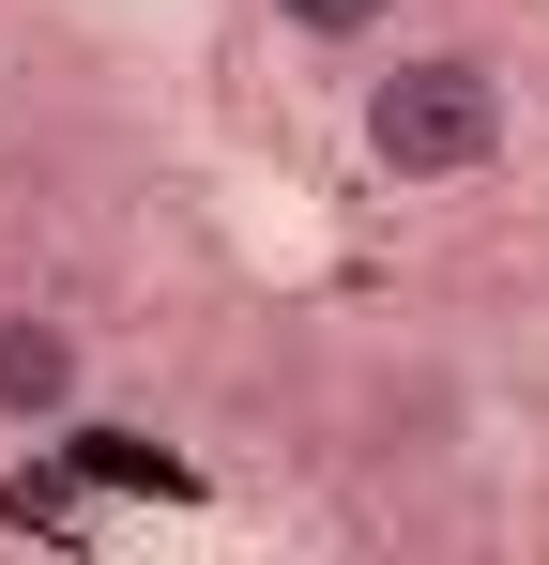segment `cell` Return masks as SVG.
Segmentation results:
<instances>
[{
  "label": "cell",
  "instance_id": "1",
  "mask_svg": "<svg viewBox=\"0 0 549 565\" xmlns=\"http://www.w3.org/2000/svg\"><path fill=\"white\" fill-rule=\"evenodd\" d=\"M352 138L381 184H473V169H504V138H519V107H504V62L488 46H397L381 77L352 93Z\"/></svg>",
  "mask_w": 549,
  "mask_h": 565
},
{
  "label": "cell",
  "instance_id": "3",
  "mask_svg": "<svg viewBox=\"0 0 549 565\" xmlns=\"http://www.w3.org/2000/svg\"><path fill=\"white\" fill-rule=\"evenodd\" d=\"M260 15L290 46H381V31H397V0H260Z\"/></svg>",
  "mask_w": 549,
  "mask_h": 565
},
{
  "label": "cell",
  "instance_id": "2",
  "mask_svg": "<svg viewBox=\"0 0 549 565\" xmlns=\"http://www.w3.org/2000/svg\"><path fill=\"white\" fill-rule=\"evenodd\" d=\"M92 413V337L62 306H0V444H62Z\"/></svg>",
  "mask_w": 549,
  "mask_h": 565
}]
</instances>
